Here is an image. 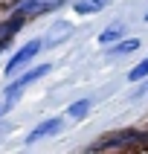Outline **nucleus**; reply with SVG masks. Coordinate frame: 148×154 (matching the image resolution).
I'll list each match as a JSON object with an SVG mask.
<instances>
[{
	"label": "nucleus",
	"instance_id": "nucleus-3",
	"mask_svg": "<svg viewBox=\"0 0 148 154\" xmlns=\"http://www.w3.org/2000/svg\"><path fill=\"white\" fill-rule=\"evenodd\" d=\"M47 73H50V64H41V67H32L29 73H23V76L17 79V82H12V85L6 87V102L12 105V102L17 99V96H20V90H23V87H29V85L35 82V79L47 76Z\"/></svg>",
	"mask_w": 148,
	"mask_h": 154
},
{
	"label": "nucleus",
	"instance_id": "nucleus-8",
	"mask_svg": "<svg viewBox=\"0 0 148 154\" xmlns=\"http://www.w3.org/2000/svg\"><path fill=\"white\" fill-rule=\"evenodd\" d=\"M142 79H148V58H145V61H139L137 67L128 73V82H142Z\"/></svg>",
	"mask_w": 148,
	"mask_h": 154
},
{
	"label": "nucleus",
	"instance_id": "nucleus-5",
	"mask_svg": "<svg viewBox=\"0 0 148 154\" xmlns=\"http://www.w3.org/2000/svg\"><path fill=\"white\" fill-rule=\"evenodd\" d=\"M64 0H23L20 6H17V12L20 15H44V12H52V9H58Z\"/></svg>",
	"mask_w": 148,
	"mask_h": 154
},
{
	"label": "nucleus",
	"instance_id": "nucleus-1",
	"mask_svg": "<svg viewBox=\"0 0 148 154\" xmlns=\"http://www.w3.org/2000/svg\"><path fill=\"white\" fill-rule=\"evenodd\" d=\"M148 143V134L142 131H134V128H125V131H113L107 137L96 140L87 151H107V148H134V146H142Z\"/></svg>",
	"mask_w": 148,
	"mask_h": 154
},
{
	"label": "nucleus",
	"instance_id": "nucleus-4",
	"mask_svg": "<svg viewBox=\"0 0 148 154\" xmlns=\"http://www.w3.org/2000/svg\"><path fill=\"white\" fill-rule=\"evenodd\" d=\"M61 125H64V119L61 116H52V119H44L38 128H32L29 131V137H26V143L32 146V143H38V140H44V137H52V134H58L61 131Z\"/></svg>",
	"mask_w": 148,
	"mask_h": 154
},
{
	"label": "nucleus",
	"instance_id": "nucleus-2",
	"mask_svg": "<svg viewBox=\"0 0 148 154\" xmlns=\"http://www.w3.org/2000/svg\"><path fill=\"white\" fill-rule=\"evenodd\" d=\"M41 47H44V41L41 38H35V41H29V44H23L20 50L9 58V64H6V76H15V70H20L23 64H29V61L41 52Z\"/></svg>",
	"mask_w": 148,
	"mask_h": 154
},
{
	"label": "nucleus",
	"instance_id": "nucleus-11",
	"mask_svg": "<svg viewBox=\"0 0 148 154\" xmlns=\"http://www.w3.org/2000/svg\"><path fill=\"white\" fill-rule=\"evenodd\" d=\"M119 35H122V26H113V29H104V32L99 35V41L110 44V41H119Z\"/></svg>",
	"mask_w": 148,
	"mask_h": 154
},
{
	"label": "nucleus",
	"instance_id": "nucleus-14",
	"mask_svg": "<svg viewBox=\"0 0 148 154\" xmlns=\"http://www.w3.org/2000/svg\"><path fill=\"white\" fill-rule=\"evenodd\" d=\"M3 131H6V125H0V134H3Z\"/></svg>",
	"mask_w": 148,
	"mask_h": 154
},
{
	"label": "nucleus",
	"instance_id": "nucleus-13",
	"mask_svg": "<svg viewBox=\"0 0 148 154\" xmlns=\"http://www.w3.org/2000/svg\"><path fill=\"white\" fill-rule=\"evenodd\" d=\"M145 90H148V82H145V87H142V90H139V93H137V96H142V93H145Z\"/></svg>",
	"mask_w": 148,
	"mask_h": 154
},
{
	"label": "nucleus",
	"instance_id": "nucleus-6",
	"mask_svg": "<svg viewBox=\"0 0 148 154\" xmlns=\"http://www.w3.org/2000/svg\"><path fill=\"white\" fill-rule=\"evenodd\" d=\"M107 3L110 0H78V3H73V9L78 15H93V12H102Z\"/></svg>",
	"mask_w": 148,
	"mask_h": 154
},
{
	"label": "nucleus",
	"instance_id": "nucleus-9",
	"mask_svg": "<svg viewBox=\"0 0 148 154\" xmlns=\"http://www.w3.org/2000/svg\"><path fill=\"white\" fill-rule=\"evenodd\" d=\"M90 111V102H87V99H81V102H76V105H70V116H73V119H78V116H84V113Z\"/></svg>",
	"mask_w": 148,
	"mask_h": 154
},
{
	"label": "nucleus",
	"instance_id": "nucleus-10",
	"mask_svg": "<svg viewBox=\"0 0 148 154\" xmlns=\"http://www.w3.org/2000/svg\"><path fill=\"white\" fill-rule=\"evenodd\" d=\"M134 50H139V41H137V38L122 41V44H116V47H113V52H116V55H125V52H134Z\"/></svg>",
	"mask_w": 148,
	"mask_h": 154
},
{
	"label": "nucleus",
	"instance_id": "nucleus-15",
	"mask_svg": "<svg viewBox=\"0 0 148 154\" xmlns=\"http://www.w3.org/2000/svg\"><path fill=\"white\" fill-rule=\"evenodd\" d=\"M145 20H148V15H145Z\"/></svg>",
	"mask_w": 148,
	"mask_h": 154
},
{
	"label": "nucleus",
	"instance_id": "nucleus-12",
	"mask_svg": "<svg viewBox=\"0 0 148 154\" xmlns=\"http://www.w3.org/2000/svg\"><path fill=\"white\" fill-rule=\"evenodd\" d=\"M6 111H9V102H0V116H3Z\"/></svg>",
	"mask_w": 148,
	"mask_h": 154
},
{
	"label": "nucleus",
	"instance_id": "nucleus-7",
	"mask_svg": "<svg viewBox=\"0 0 148 154\" xmlns=\"http://www.w3.org/2000/svg\"><path fill=\"white\" fill-rule=\"evenodd\" d=\"M70 32H73V26H70L67 20H61V23L52 26V32L47 35V41H44V44H58V41H64V38H70Z\"/></svg>",
	"mask_w": 148,
	"mask_h": 154
}]
</instances>
